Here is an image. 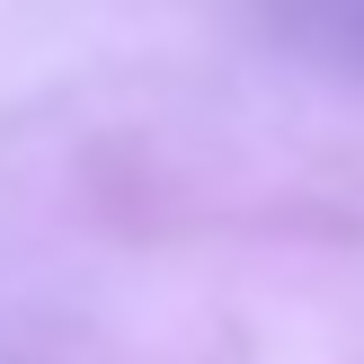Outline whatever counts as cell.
Instances as JSON below:
<instances>
[{"label":"cell","mask_w":364,"mask_h":364,"mask_svg":"<svg viewBox=\"0 0 364 364\" xmlns=\"http://www.w3.org/2000/svg\"><path fill=\"white\" fill-rule=\"evenodd\" d=\"M276 27L311 53H338V63H364V0H276Z\"/></svg>","instance_id":"cell-1"}]
</instances>
